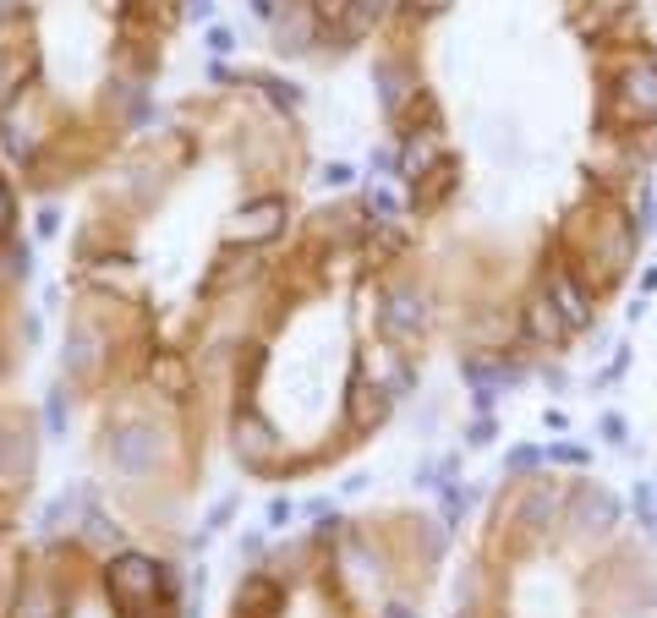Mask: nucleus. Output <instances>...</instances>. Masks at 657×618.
Segmentation results:
<instances>
[{
	"instance_id": "nucleus-1",
	"label": "nucleus",
	"mask_w": 657,
	"mask_h": 618,
	"mask_svg": "<svg viewBox=\"0 0 657 618\" xmlns=\"http://www.w3.org/2000/svg\"><path fill=\"white\" fill-rule=\"evenodd\" d=\"M608 116L647 132L657 127V55H631L625 72L608 83Z\"/></svg>"
},
{
	"instance_id": "nucleus-2",
	"label": "nucleus",
	"mask_w": 657,
	"mask_h": 618,
	"mask_svg": "<svg viewBox=\"0 0 657 618\" xmlns=\"http://www.w3.org/2000/svg\"><path fill=\"white\" fill-rule=\"evenodd\" d=\"M160 586H164V570L154 559H143V553H121V559L105 564V592H110V603H116L121 618H138L143 608H154Z\"/></svg>"
},
{
	"instance_id": "nucleus-3",
	"label": "nucleus",
	"mask_w": 657,
	"mask_h": 618,
	"mask_svg": "<svg viewBox=\"0 0 657 618\" xmlns=\"http://www.w3.org/2000/svg\"><path fill=\"white\" fill-rule=\"evenodd\" d=\"M542 296L564 312V323H570V328H592V317H597V307H592V291L581 285V274H575L564 258H553V263H548V274H542Z\"/></svg>"
},
{
	"instance_id": "nucleus-4",
	"label": "nucleus",
	"mask_w": 657,
	"mask_h": 618,
	"mask_svg": "<svg viewBox=\"0 0 657 618\" xmlns=\"http://www.w3.org/2000/svg\"><path fill=\"white\" fill-rule=\"evenodd\" d=\"M280 225H286V203H280V197H258V203H247V208H236V219L225 225V241H241V247H258V241H269V236H280Z\"/></svg>"
},
{
	"instance_id": "nucleus-5",
	"label": "nucleus",
	"mask_w": 657,
	"mask_h": 618,
	"mask_svg": "<svg viewBox=\"0 0 657 618\" xmlns=\"http://www.w3.org/2000/svg\"><path fill=\"white\" fill-rule=\"evenodd\" d=\"M389 389L384 383H367L362 378V367L351 372V389H345V422H351V433H373V427H384V416H389Z\"/></svg>"
},
{
	"instance_id": "nucleus-6",
	"label": "nucleus",
	"mask_w": 657,
	"mask_h": 618,
	"mask_svg": "<svg viewBox=\"0 0 657 618\" xmlns=\"http://www.w3.org/2000/svg\"><path fill=\"white\" fill-rule=\"evenodd\" d=\"M570 525L575 531H592V536H603V531H614L620 525V498L608 492V487H581L575 492V503H570Z\"/></svg>"
},
{
	"instance_id": "nucleus-7",
	"label": "nucleus",
	"mask_w": 657,
	"mask_h": 618,
	"mask_svg": "<svg viewBox=\"0 0 657 618\" xmlns=\"http://www.w3.org/2000/svg\"><path fill=\"white\" fill-rule=\"evenodd\" d=\"M520 334H526L531 345H548V350H553V345H564L575 328L564 323V312L553 307L548 296H531V302L520 307Z\"/></svg>"
},
{
	"instance_id": "nucleus-8",
	"label": "nucleus",
	"mask_w": 657,
	"mask_h": 618,
	"mask_svg": "<svg viewBox=\"0 0 657 618\" xmlns=\"http://www.w3.org/2000/svg\"><path fill=\"white\" fill-rule=\"evenodd\" d=\"M422 323H428V302H422L417 291H389V296H384V307H378V328H384L389 339H411Z\"/></svg>"
},
{
	"instance_id": "nucleus-9",
	"label": "nucleus",
	"mask_w": 657,
	"mask_h": 618,
	"mask_svg": "<svg viewBox=\"0 0 657 618\" xmlns=\"http://www.w3.org/2000/svg\"><path fill=\"white\" fill-rule=\"evenodd\" d=\"M110 460L121 465L127 476H143L154 465V433L149 427H116L110 433Z\"/></svg>"
},
{
	"instance_id": "nucleus-10",
	"label": "nucleus",
	"mask_w": 657,
	"mask_h": 618,
	"mask_svg": "<svg viewBox=\"0 0 657 618\" xmlns=\"http://www.w3.org/2000/svg\"><path fill=\"white\" fill-rule=\"evenodd\" d=\"M274 449H280V438H274V433H269L252 411H247V416L236 422V455H241L247 465H269V460H274Z\"/></svg>"
},
{
	"instance_id": "nucleus-11",
	"label": "nucleus",
	"mask_w": 657,
	"mask_h": 618,
	"mask_svg": "<svg viewBox=\"0 0 657 618\" xmlns=\"http://www.w3.org/2000/svg\"><path fill=\"white\" fill-rule=\"evenodd\" d=\"M406 94H417V83L406 77V66H400V61H378V99H384L389 116H400Z\"/></svg>"
},
{
	"instance_id": "nucleus-12",
	"label": "nucleus",
	"mask_w": 657,
	"mask_h": 618,
	"mask_svg": "<svg viewBox=\"0 0 657 618\" xmlns=\"http://www.w3.org/2000/svg\"><path fill=\"white\" fill-rule=\"evenodd\" d=\"M236 608H247L252 618H274V614H280V586H274V581H263V575H252V581L236 592Z\"/></svg>"
},
{
	"instance_id": "nucleus-13",
	"label": "nucleus",
	"mask_w": 657,
	"mask_h": 618,
	"mask_svg": "<svg viewBox=\"0 0 657 618\" xmlns=\"http://www.w3.org/2000/svg\"><path fill=\"white\" fill-rule=\"evenodd\" d=\"M450 181H455V159H439L433 170H422L411 186H417V208H439L444 203V192H450Z\"/></svg>"
},
{
	"instance_id": "nucleus-14",
	"label": "nucleus",
	"mask_w": 657,
	"mask_h": 618,
	"mask_svg": "<svg viewBox=\"0 0 657 618\" xmlns=\"http://www.w3.org/2000/svg\"><path fill=\"white\" fill-rule=\"evenodd\" d=\"M55 608H61V603H55V592H50V586H28V592H22V608H17V618H61Z\"/></svg>"
},
{
	"instance_id": "nucleus-15",
	"label": "nucleus",
	"mask_w": 657,
	"mask_h": 618,
	"mask_svg": "<svg viewBox=\"0 0 657 618\" xmlns=\"http://www.w3.org/2000/svg\"><path fill=\"white\" fill-rule=\"evenodd\" d=\"M542 460H548V449H537V444H520V449H509V455H504V470H509V476H526V470H537Z\"/></svg>"
},
{
	"instance_id": "nucleus-16",
	"label": "nucleus",
	"mask_w": 657,
	"mask_h": 618,
	"mask_svg": "<svg viewBox=\"0 0 657 618\" xmlns=\"http://www.w3.org/2000/svg\"><path fill=\"white\" fill-rule=\"evenodd\" d=\"M367 208H373V214H378V225H389V219H395V214H400V203H395V192H384V186H378V192H373V197H367Z\"/></svg>"
},
{
	"instance_id": "nucleus-17",
	"label": "nucleus",
	"mask_w": 657,
	"mask_h": 618,
	"mask_svg": "<svg viewBox=\"0 0 657 618\" xmlns=\"http://www.w3.org/2000/svg\"><path fill=\"white\" fill-rule=\"evenodd\" d=\"M597 433H603L608 444H625V433H631V427H625V416H614V411H608V416L597 422Z\"/></svg>"
},
{
	"instance_id": "nucleus-18",
	"label": "nucleus",
	"mask_w": 657,
	"mask_h": 618,
	"mask_svg": "<svg viewBox=\"0 0 657 618\" xmlns=\"http://www.w3.org/2000/svg\"><path fill=\"white\" fill-rule=\"evenodd\" d=\"M548 460H559V465H586V449H575V444H553V449H548Z\"/></svg>"
},
{
	"instance_id": "nucleus-19",
	"label": "nucleus",
	"mask_w": 657,
	"mask_h": 618,
	"mask_svg": "<svg viewBox=\"0 0 657 618\" xmlns=\"http://www.w3.org/2000/svg\"><path fill=\"white\" fill-rule=\"evenodd\" d=\"M263 88H269V94H274V99H280L286 110H297V105H302V94H297L291 83H263Z\"/></svg>"
},
{
	"instance_id": "nucleus-20",
	"label": "nucleus",
	"mask_w": 657,
	"mask_h": 618,
	"mask_svg": "<svg viewBox=\"0 0 657 618\" xmlns=\"http://www.w3.org/2000/svg\"><path fill=\"white\" fill-rule=\"evenodd\" d=\"M488 438H493V422H488V416H483V422H472L466 444H472V449H488Z\"/></svg>"
},
{
	"instance_id": "nucleus-21",
	"label": "nucleus",
	"mask_w": 657,
	"mask_h": 618,
	"mask_svg": "<svg viewBox=\"0 0 657 618\" xmlns=\"http://www.w3.org/2000/svg\"><path fill=\"white\" fill-rule=\"evenodd\" d=\"M208 50H214V55H230V50H236V39H230L225 28H214V33H208Z\"/></svg>"
},
{
	"instance_id": "nucleus-22",
	"label": "nucleus",
	"mask_w": 657,
	"mask_h": 618,
	"mask_svg": "<svg viewBox=\"0 0 657 618\" xmlns=\"http://www.w3.org/2000/svg\"><path fill=\"white\" fill-rule=\"evenodd\" d=\"M11 219H17V208H11V192H6V181H0V236L11 230Z\"/></svg>"
},
{
	"instance_id": "nucleus-23",
	"label": "nucleus",
	"mask_w": 657,
	"mask_h": 618,
	"mask_svg": "<svg viewBox=\"0 0 657 618\" xmlns=\"http://www.w3.org/2000/svg\"><path fill=\"white\" fill-rule=\"evenodd\" d=\"M230 509H236V498H225V503H214V514H208V531H219V525L230 520Z\"/></svg>"
},
{
	"instance_id": "nucleus-24",
	"label": "nucleus",
	"mask_w": 657,
	"mask_h": 618,
	"mask_svg": "<svg viewBox=\"0 0 657 618\" xmlns=\"http://www.w3.org/2000/svg\"><path fill=\"white\" fill-rule=\"evenodd\" d=\"M324 181H328V186H351V164H328Z\"/></svg>"
},
{
	"instance_id": "nucleus-25",
	"label": "nucleus",
	"mask_w": 657,
	"mask_h": 618,
	"mask_svg": "<svg viewBox=\"0 0 657 618\" xmlns=\"http://www.w3.org/2000/svg\"><path fill=\"white\" fill-rule=\"evenodd\" d=\"M286 520H291V503L274 498V503H269V525H286Z\"/></svg>"
},
{
	"instance_id": "nucleus-26",
	"label": "nucleus",
	"mask_w": 657,
	"mask_h": 618,
	"mask_svg": "<svg viewBox=\"0 0 657 618\" xmlns=\"http://www.w3.org/2000/svg\"><path fill=\"white\" fill-rule=\"evenodd\" d=\"M61 422H66V405H61V394H50V427L61 433Z\"/></svg>"
},
{
	"instance_id": "nucleus-27",
	"label": "nucleus",
	"mask_w": 657,
	"mask_h": 618,
	"mask_svg": "<svg viewBox=\"0 0 657 618\" xmlns=\"http://www.w3.org/2000/svg\"><path fill=\"white\" fill-rule=\"evenodd\" d=\"M186 11H192V17H214V6H208V0H186Z\"/></svg>"
},
{
	"instance_id": "nucleus-28",
	"label": "nucleus",
	"mask_w": 657,
	"mask_h": 618,
	"mask_svg": "<svg viewBox=\"0 0 657 618\" xmlns=\"http://www.w3.org/2000/svg\"><path fill=\"white\" fill-rule=\"evenodd\" d=\"M411 6H422V11H439V6H450V0H411Z\"/></svg>"
},
{
	"instance_id": "nucleus-29",
	"label": "nucleus",
	"mask_w": 657,
	"mask_h": 618,
	"mask_svg": "<svg viewBox=\"0 0 657 618\" xmlns=\"http://www.w3.org/2000/svg\"><path fill=\"white\" fill-rule=\"evenodd\" d=\"M625 6H631V0H603V11H625Z\"/></svg>"
},
{
	"instance_id": "nucleus-30",
	"label": "nucleus",
	"mask_w": 657,
	"mask_h": 618,
	"mask_svg": "<svg viewBox=\"0 0 657 618\" xmlns=\"http://www.w3.org/2000/svg\"><path fill=\"white\" fill-rule=\"evenodd\" d=\"M384 618H411V614H406V608H389V614H384Z\"/></svg>"
},
{
	"instance_id": "nucleus-31",
	"label": "nucleus",
	"mask_w": 657,
	"mask_h": 618,
	"mask_svg": "<svg viewBox=\"0 0 657 618\" xmlns=\"http://www.w3.org/2000/svg\"><path fill=\"white\" fill-rule=\"evenodd\" d=\"M455 618H461V614H455Z\"/></svg>"
}]
</instances>
